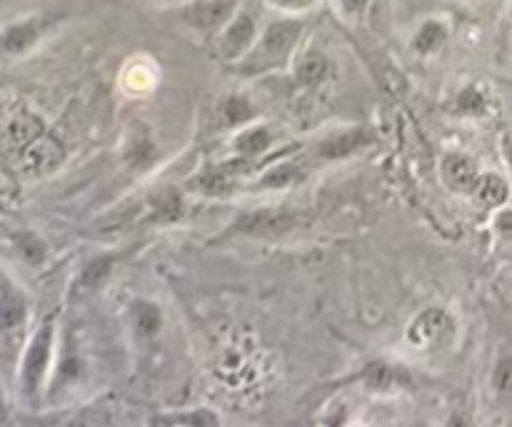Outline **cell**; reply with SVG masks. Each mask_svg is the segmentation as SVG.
<instances>
[{"label": "cell", "instance_id": "5b68a950", "mask_svg": "<svg viewBox=\"0 0 512 427\" xmlns=\"http://www.w3.org/2000/svg\"><path fill=\"white\" fill-rule=\"evenodd\" d=\"M258 38V15L250 10H238L215 38V55L225 63H240Z\"/></svg>", "mask_w": 512, "mask_h": 427}, {"label": "cell", "instance_id": "7c38bea8", "mask_svg": "<svg viewBox=\"0 0 512 427\" xmlns=\"http://www.w3.org/2000/svg\"><path fill=\"white\" fill-rule=\"evenodd\" d=\"M113 265H115V258H110V255L90 260L88 265H83V270L78 273V278H75L73 293L88 295V293H95V290L103 288L105 280H108V275H110V270H113Z\"/></svg>", "mask_w": 512, "mask_h": 427}, {"label": "cell", "instance_id": "6da1fadb", "mask_svg": "<svg viewBox=\"0 0 512 427\" xmlns=\"http://www.w3.org/2000/svg\"><path fill=\"white\" fill-rule=\"evenodd\" d=\"M55 348H58V323L53 318L40 320L25 338L18 358V375H15L18 395L25 408L43 405L50 373H53Z\"/></svg>", "mask_w": 512, "mask_h": 427}, {"label": "cell", "instance_id": "484cf974", "mask_svg": "<svg viewBox=\"0 0 512 427\" xmlns=\"http://www.w3.org/2000/svg\"><path fill=\"white\" fill-rule=\"evenodd\" d=\"M268 3L280 10H288V13H300V10L313 8L315 0H268Z\"/></svg>", "mask_w": 512, "mask_h": 427}, {"label": "cell", "instance_id": "52a82bcc", "mask_svg": "<svg viewBox=\"0 0 512 427\" xmlns=\"http://www.w3.org/2000/svg\"><path fill=\"white\" fill-rule=\"evenodd\" d=\"M298 225V213L285 208H260L243 213L235 223L233 233L243 235V238H260V240H273L283 238L285 233Z\"/></svg>", "mask_w": 512, "mask_h": 427}, {"label": "cell", "instance_id": "9c48e42d", "mask_svg": "<svg viewBox=\"0 0 512 427\" xmlns=\"http://www.w3.org/2000/svg\"><path fill=\"white\" fill-rule=\"evenodd\" d=\"M128 328L135 343H153L165 328L163 308L150 298H135L128 305Z\"/></svg>", "mask_w": 512, "mask_h": 427}, {"label": "cell", "instance_id": "5bb4252c", "mask_svg": "<svg viewBox=\"0 0 512 427\" xmlns=\"http://www.w3.org/2000/svg\"><path fill=\"white\" fill-rule=\"evenodd\" d=\"M235 188V178L225 168H208L193 178L190 183V190L195 193H203L208 198H223V195H230Z\"/></svg>", "mask_w": 512, "mask_h": 427}, {"label": "cell", "instance_id": "3957f363", "mask_svg": "<svg viewBox=\"0 0 512 427\" xmlns=\"http://www.w3.org/2000/svg\"><path fill=\"white\" fill-rule=\"evenodd\" d=\"M455 335H458L455 315H450L445 308H425L405 328V343L420 353H435V350L448 348Z\"/></svg>", "mask_w": 512, "mask_h": 427}, {"label": "cell", "instance_id": "603a6c76", "mask_svg": "<svg viewBox=\"0 0 512 427\" xmlns=\"http://www.w3.org/2000/svg\"><path fill=\"white\" fill-rule=\"evenodd\" d=\"M328 73H330V63L328 58L320 53L305 55V58L298 63V70H295V75H298V80L303 85L323 83V80L328 78Z\"/></svg>", "mask_w": 512, "mask_h": 427}, {"label": "cell", "instance_id": "8992f818", "mask_svg": "<svg viewBox=\"0 0 512 427\" xmlns=\"http://www.w3.org/2000/svg\"><path fill=\"white\" fill-rule=\"evenodd\" d=\"M30 320L28 295L23 293L13 275L0 265V338L18 340Z\"/></svg>", "mask_w": 512, "mask_h": 427}, {"label": "cell", "instance_id": "ac0fdd59", "mask_svg": "<svg viewBox=\"0 0 512 427\" xmlns=\"http://www.w3.org/2000/svg\"><path fill=\"white\" fill-rule=\"evenodd\" d=\"M475 198L483 200V203L493 205V208H505L508 205V183H505L503 178H498V175H485L480 173V180L478 185H475Z\"/></svg>", "mask_w": 512, "mask_h": 427}, {"label": "cell", "instance_id": "277c9868", "mask_svg": "<svg viewBox=\"0 0 512 427\" xmlns=\"http://www.w3.org/2000/svg\"><path fill=\"white\" fill-rule=\"evenodd\" d=\"M58 23L60 15L33 13L0 25V58H20L30 53Z\"/></svg>", "mask_w": 512, "mask_h": 427}, {"label": "cell", "instance_id": "7402d4cb", "mask_svg": "<svg viewBox=\"0 0 512 427\" xmlns=\"http://www.w3.org/2000/svg\"><path fill=\"white\" fill-rule=\"evenodd\" d=\"M363 383L368 385L370 390H375V393H388V390H395L403 383V375L395 368H390V365L375 363L363 373Z\"/></svg>", "mask_w": 512, "mask_h": 427}, {"label": "cell", "instance_id": "9a60e30c", "mask_svg": "<svg viewBox=\"0 0 512 427\" xmlns=\"http://www.w3.org/2000/svg\"><path fill=\"white\" fill-rule=\"evenodd\" d=\"M160 423L165 427H223V418L213 408H188L163 415Z\"/></svg>", "mask_w": 512, "mask_h": 427}, {"label": "cell", "instance_id": "ffe728a7", "mask_svg": "<svg viewBox=\"0 0 512 427\" xmlns=\"http://www.w3.org/2000/svg\"><path fill=\"white\" fill-rule=\"evenodd\" d=\"M15 250H18L20 260L33 265V268L43 265L45 258H48V245H45L43 238L35 235L33 230H23V233L15 235Z\"/></svg>", "mask_w": 512, "mask_h": 427}, {"label": "cell", "instance_id": "d6986e66", "mask_svg": "<svg viewBox=\"0 0 512 427\" xmlns=\"http://www.w3.org/2000/svg\"><path fill=\"white\" fill-rule=\"evenodd\" d=\"M445 40H448V28H445L440 20H428V23H423L418 28V33H415V50L423 55H430V53H438L440 48L445 45Z\"/></svg>", "mask_w": 512, "mask_h": 427}, {"label": "cell", "instance_id": "e0dca14e", "mask_svg": "<svg viewBox=\"0 0 512 427\" xmlns=\"http://www.w3.org/2000/svg\"><path fill=\"white\" fill-rule=\"evenodd\" d=\"M253 115V105H250L248 98H243V95H228L218 108V118L223 128H240V125L250 123Z\"/></svg>", "mask_w": 512, "mask_h": 427}, {"label": "cell", "instance_id": "44dd1931", "mask_svg": "<svg viewBox=\"0 0 512 427\" xmlns=\"http://www.w3.org/2000/svg\"><path fill=\"white\" fill-rule=\"evenodd\" d=\"M65 427H120V423L113 410L105 405H88V408H80Z\"/></svg>", "mask_w": 512, "mask_h": 427}, {"label": "cell", "instance_id": "f1b7e54d", "mask_svg": "<svg viewBox=\"0 0 512 427\" xmlns=\"http://www.w3.org/2000/svg\"><path fill=\"white\" fill-rule=\"evenodd\" d=\"M163 3H185V0H163Z\"/></svg>", "mask_w": 512, "mask_h": 427}, {"label": "cell", "instance_id": "2e32d148", "mask_svg": "<svg viewBox=\"0 0 512 427\" xmlns=\"http://www.w3.org/2000/svg\"><path fill=\"white\" fill-rule=\"evenodd\" d=\"M270 145H273V135H270L268 128H260V125H255V128H245L243 133H238V138L233 140L235 153H238L243 160L258 158V155H263Z\"/></svg>", "mask_w": 512, "mask_h": 427}, {"label": "cell", "instance_id": "4316f807", "mask_svg": "<svg viewBox=\"0 0 512 427\" xmlns=\"http://www.w3.org/2000/svg\"><path fill=\"white\" fill-rule=\"evenodd\" d=\"M340 3V10H343L348 18H355V15L365 13V8L370 5V0H338Z\"/></svg>", "mask_w": 512, "mask_h": 427}, {"label": "cell", "instance_id": "4fadbf2b", "mask_svg": "<svg viewBox=\"0 0 512 427\" xmlns=\"http://www.w3.org/2000/svg\"><path fill=\"white\" fill-rule=\"evenodd\" d=\"M305 180L303 165L293 163V160H285V163L273 165V168L265 170L258 180L260 190H285L300 185Z\"/></svg>", "mask_w": 512, "mask_h": 427}, {"label": "cell", "instance_id": "8fae6325", "mask_svg": "<svg viewBox=\"0 0 512 427\" xmlns=\"http://www.w3.org/2000/svg\"><path fill=\"white\" fill-rule=\"evenodd\" d=\"M368 143H370V135L365 133L363 128L340 130V133H333L330 138L320 140L315 155H318L320 160H343L348 158V155L358 153V150Z\"/></svg>", "mask_w": 512, "mask_h": 427}, {"label": "cell", "instance_id": "ba28073f", "mask_svg": "<svg viewBox=\"0 0 512 427\" xmlns=\"http://www.w3.org/2000/svg\"><path fill=\"white\" fill-rule=\"evenodd\" d=\"M238 0H193L183 8V20L200 33H218L235 15Z\"/></svg>", "mask_w": 512, "mask_h": 427}, {"label": "cell", "instance_id": "d4e9b609", "mask_svg": "<svg viewBox=\"0 0 512 427\" xmlns=\"http://www.w3.org/2000/svg\"><path fill=\"white\" fill-rule=\"evenodd\" d=\"M458 105H460V108H463V110H468V113H478V110L483 108L485 103H483V98H480V95H478V90L468 88L463 95H460Z\"/></svg>", "mask_w": 512, "mask_h": 427}, {"label": "cell", "instance_id": "30bf717a", "mask_svg": "<svg viewBox=\"0 0 512 427\" xmlns=\"http://www.w3.org/2000/svg\"><path fill=\"white\" fill-rule=\"evenodd\" d=\"M440 173H443L445 185L455 193H463V195H473L475 193V185L480 180V170L468 155H445L443 165H440Z\"/></svg>", "mask_w": 512, "mask_h": 427}, {"label": "cell", "instance_id": "cb8c5ba5", "mask_svg": "<svg viewBox=\"0 0 512 427\" xmlns=\"http://www.w3.org/2000/svg\"><path fill=\"white\" fill-rule=\"evenodd\" d=\"M510 375H512L510 358L508 355H500L498 363H495V368H493V390L500 395V398H505V395H508Z\"/></svg>", "mask_w": 512, "mask_h": 427}, {"label": "cell", "instance_id": "83f0119b", "mask_svg": "<svg viewBox=\"0 0 512 427\" xmlns=\"http://www.w3.org/2000/svg\"><path fill=\"white\" fill-rule=\"evenodd\" d=\"M0 427H10V403L3 385H0Z\"/></svg>", "mask_w": 512, "mask_h": 427}, {"label": "cell", "instance_id": "7a4b0ae2", "mask_svg": "<svg viewBox=\"0 0 512 427\" xmlns=\"http://www.w3.org/2000/svg\"><path fill=\"white\" fill-rule=\"evenodd\" d=\"M300 35H303V23L300 20H278V23L268 25L263 33H258L253 48L245 53L238 68L245 75H263L270 70L283 68L293 55L295 45H298Z\"/></svg>", "mask_w": 512, "mask_h": 427}]
</instances>
